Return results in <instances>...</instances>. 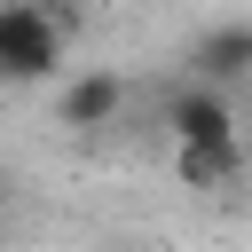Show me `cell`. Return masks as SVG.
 <instances>
[{"label":"cell","instance_id":"cell-1","mask_svg":"<svg viewBox=\"0 0 252 252\" xmlns=\"http://www.w3.org/2000/svg\"><path fill=\"white\" fill-rule=\"evenodd\" d=\"M71 32L39 8V0H0V87H39L63 71Z\"/></svg>","mask_w":252,"mask_h":252},{"label":"cell","instance_id":"cell-2","mask_svg":"<svg viewBox=\"0 0 252 252\" xmlns=\"http://www.w3.org/2000/svg\"><path fill=\"white\" fill-rule=\"evenodd\" d=\"M189 79H213V87H252V16H228V24H205L189 47H181Z\"/></svg>","mask_w":252,"mask_h":252},{"label":"cell","instance_id":"cell-3","mask_svg":"<svg viewBox=\"0 0 252 252\" xmlns=\"http://www.w3.org/2000/svg\"><path fill=\"white\" fill-rule=\"evenodd\" d=\"M165 134H173V142H236V102H228V87L181 79L173 102H165Z\"/></svg>","mask_w":252,"mask_h":252},{"label":"cell","instance_id":"cell-4","mask_svg":"<svg viewBox=\"0 0 252 252\" xmlns=\"http://www.w3.org/2000/svg\"><path fill=\"white\" fill-rule=\"evenodd\" d=\"M126 118V79L118 71H71L63 79V94H55V126H71V134H102V126H118Z\"/></svg>","mask_w":252,"mask_h":252},{"label":"cell","instance_id":"cell-5","mask_svg":"<svg viewBox=\"0 0 252 252\" xmlns=\"http://www.w3.org/2000/svg\"><path fill=\"white\" fill-rule=\"evenodd\" d=\"M173 181L197 197H220L244 181V134L236 142H173Z\"/></svg>","mask_w":252,"mask_h":252},{"label":"cell","instance_id":"cell-6","mask_svg":"<svg viewBox=\"0 0 252 252\" xmlns=\"http://www.w3.org/2000/svg\"><path fill=\"white\" fill-rule=\"evenodd\" d=\"M39 8H47V16L63 24V32H79V0H39Z\"/></svg>","mask_w":252,"mask_h":252},{"label":"cell","instance_id":"cell-7","mask_svg":"<svg viewBox=\"0 0 252 252\" xmlns=\"http://www.w3.org/2000/svg\"><path fill=\"white\" fill-rule=\"evenodd\" d=\"M0 228H8V197H0Z\"/></svg>","mask_w":252,"mask_h":252}]
</instances>
